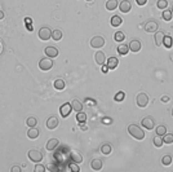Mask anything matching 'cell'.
Instances as JSON below:
<instances>
[{"label":"cell","mask_w":173,"mask_h":172,"mask_svg":"<svg viewBox=\"0 0 173 172\" xmlns=\"http://www.w3.org/2000/svg\"><path fill=\"white\" fill-rule=\"evenodd\" d=\"M128 133L132 137L138 140V141H141V140L145 138V131L139 126H137V124H129L128 126Z\"/></svg>","instance_id":"obj_1"},{"label":"cell","mask_w":173,"mask_h":172,"mask_svg":"<svg viewBox=\"0 0 173 172\" xmlns=\"http://www.w3.org/2000/svg\"><path fill=\"white\" fill-rule=\"evenodd\" d=\"M27 157H29V159L31 160V162H34V163H40L43 160V154H41L40 150H37V149L29 150Z\"/></svg>","instance_id":"obj_2"},{"label":"cell","mask_w":173,"mask_h":172,"mask_svg":"<svg viewBox=\"0 0 173 172\" xmlns=\"http://www.w3.org/2000/svg\"><path fill=\"white\" fill-rule=\"evenodd\" d=\"M136 104H137V106H139V107H146L149 105V96L146 95V93H138L137 96H136Z\"/></svg>","instance_id":"obj_3"},{"label":"cell","mask_w":173,"mask_h":172,"mask_svg":"<svg viewBox=\"0 0 173 172\" xmlns=\"http://www.w3.org/2000/svg\"><path fill=\"white\" fill-rule=\"evenodd\" d=\"M105 45V39L100 35H96L90 39V47L92 48H96V49H98V48H102Z\"/></svg>","instance_id":"obj_4"},{"label":"cell","mask_w":173,"mask_h":172,"mask_svg":"<svg viewBox=\"0 0 173 172\" xmlns=\"http://www.w3.org/2000/svg\"><path fill=\"white\" fill-rule=\"evenodd\" d=\"M53 67V61L52 58H41L39 61V69L43 70V71H48V70H51Z\"/></svg>","instance_id":"obj_5"},{"label":"cell","mask_w":173,"mask_h":172,"mask_svg":"<svg viewBox=\"0 0 173 172\" xmlns=\"http://www.w3.org/2000/svg\"><path fill=\"white\" fill-rule=\"evenodd\" d=\"M158 29H159V25L154 20H149L147 22L145 23V31L146 33H156Z\"/></svg>","instance_id":"obj_6"},{"label":"cell","mask_w":173,"mask_h":172,"mask_svg":"<svg viewBox=\"0 0 173 172\" xmlns=\"http://www.w3.org/2000/svg\"><path fill=\"white\" fill-rule=\"evenodd\" d=\"M39 38L41 40H49L52 38V30L49 27H47V26H44V27H41L39 30Z\"/></svg>","instance_id":"obj_7"},{"label":"cell","mask_w":173,"mask_h":172,"mask_svg":"<svg viewBox=\"0 0 173 172\" xmlns=\"http://www.w3.org/2000/svg\"><path fill=\"white\" fill-rule=\"evenodd\" d=\"M142 127H145L146 130H154L155 127V120L153 116H145L142 119Z\"/></svg>","instance_id":"obj_8"},{"label":"cell","mask_w":173,"mask_h":172,"mask_svg":"<svg viewBox=\"0 0 173 172\" xmlns=\"http://www.w3.org/2000/svg\"><path fill=\"white\" fill-rule=\"evenodd\" d=\"M58 124H59V120H58V118L57 116H51L49 119L47 120V123H45V126H47V128L48 130H56V128L58 127Z\"/></svg>","instance_id":"obj_9"},{"label":"cell","mask_w":173,"mask_h":172,"mask_svg":"<svg viewBox=\"0 0 173 172\" xmlns=\"http://www.w3.org/2000/svg\"><path fill=\"white\" fill-rule=\"evenodd\" d=\"M71 111H72V107H71V104H69V102L63 104L61 107H59V113H61V115L63 118H67Z\"/></svg>","instance_id":"obj_10"},{"label":"cell","mask_w":173,"mask_h":172,"mask_svg":"<svg viewBox=\"0 0 173 172\" xmlns=\"http://www.w3.org/2000/svg\"><path fill=\"white\" fill-rule=\"evenodd\" d=\"M44 53H45L47 57H49V58H56V57L58 56V49H57L56 47L49 45V47H47L45 49H44Z\"/></svg>","instance_id":"obj_11"},{"label":"cell","mask_w":173,"mask_h":172,"mask_svg":"<svg viewBox=\"0 0 173 172\" xmlns=\"http://www.w3.org/2000/svg\"><path fill=\"white\" fill-rule=\"evenodd\" d=\"M129 51L131 52H134V53H137L141 51V41L137 40V39H133L131 40V43H129Z\"/></svg>","instance_id":"obj_12"},{"label":"cell","mask_w":173,"mask_h":172,"mask_svg":"<svg viewBox=\"0 0 173 172\" xmlns=\"http://www.w3.org/2000/svg\"><path fill=\"white\" fill-rule=\"evenodd\" d=\"M94 61H96L97 65H105V62H106L105 53L101 52V51H97L96 55H94Z\"/></svg>","instance_id":"obj_13"},{"label":"cell","mask_w":173,"mask_h":172,"mask_svg":"<svg viewBox=\"0 0 173 172\" xmlns=\"http://www.w3.org/2000/svg\"><path fill=\"white\" fill-rule=\"evenodd\" d=\"M119 9H120V12H123V13L131 12V9H132L131 2H129V0H123V2L119 4Z\"/></svg>","instance_id":"obj_14"},{"label":"cell","mask_w":173,"mask_h":172,"mask_svg":"<svg viewBox=\"0 0 173 172\" xmlns=\"http://www.w3.org/2000/svg\"><path fill=\"white\" fill-rule=\"evenodd\" d=\"M59 145V140L58 138H49L48 140V142H47V145H45V148H47V150H49V152H52V150H56V148Z\"/></svg>","instance_id":"obj_15"},{"label":"cell","mask_w":173,"mask_h":172,"mask_svg":"<svg viewBox=\"0 0 173 172\" xmlns=\"http://www.w3.org/2000/svg\"><path fill=\"white\" fill-rule=\"evenodd\" d=\"M164 36L165 34L163 33V31H156L155 35H154V40H155V44L156 47H160V45H163V40H164Z\"/></svg>","instance_id":"obj_16"},{"label":"cell","mask_w":173,"mask_h":172,"mask_svg":"<svg viewBox=\"0 0 173 172\" xmlns=\"http://www.w3.org/2000/svg\"><path fill=\"white\" fill-rule=\"evenodd\" d=\"M119 65V60L116 57H110L107 58V67H109V70H114L116 69Z\"/></svg>","instance_id":"obj_17"},{"label":"cell","mask_w":173,"mask_h":172,"mask_svg":"<svg viewBox=\"0 0 173 172\" xmlns=\"http://www.w3.org/2000/svg\"><path fill=\"white\" fill-rule=\"evenodd\" d=\"M27 137L31 140H35L39 137V130L36 127H30V130L27 131Z\"/></svg>","instance_id":"obj_18"},{"label":"cell","mask_w":173,"mask_h":172,"mask_svg":"<svg viewBox=\"0 0 173 172\" xmlns=\"http://www.w3.org/2000/svg\"><path fill=\"white\" fill-rule=\"evenodd\" d=\"M71 107H72V110L75 111V113H79V111H82L83 110V104L80 102L79 100H72L71 101Z\"/></svg>","instance_id":"obj_19"},{"label":"cell","mask_w":173,"mask_h":172,"mask_svg":"<svg viewBox=\"0 0 173 172\" xmlns=\"http://www.w3.org/2000/svg\"><path fill=\"white\" fill-rule=\"evenodd\" d=\"M90 167H92V170H94V171H100V170H102V160L101 159H93L90 162Z\"/></svg>","instance_id":"obj_20"},{"label":"cell","mask_w":173,"mask_h":172,"mask_svg":"<svg viewBox=\"0 0 173 172\" xmlns=\"http://www.w3.org/2000/svg\"><path fill=\"white\" fill-rule=\"evenodd\" d=\"M53 85H55V88L57 91H63L65 87H66V83H65L63 79H56L55 83H53Z\"/></svg>","instance_id":"obj_21"},{"label":"cell","mask_w":173,"mask_h":172,"mask_svg":"<svg viewBox=\"0 0 173 172\" xmlns=\"http://www.w3.org/2000/svg\"><path fill=\"white\" fill-rule=\"evenodd\" d=\"M122 22H123V20H122L120 16H112L111 17V26L112 27H119V26L122 25Z\"/></svg>","instance_id":"obj_22"},{"label":"cell","mask_w":173,"mask_h":172,"mask_svg":"<svg viewBox=\"0 0 173 172\" xmlns=\"http://www.w3.org/2000/svg\"><path fill=\"white\" fill-rule=\"evenodd\" d=\"M71 159H72V162L78 163V164L83 162V157L79 152H71Z\"/></svg>","instance_id":"obj_23"},{"label":"cell","mask_w":173,"mask_h":172,"mask_svg":"<svg viewBox=\"0 0 173 172\" xmlns=\"http://www.w3.org/2000/svg\"><path fill=\"white\" fill-rule=\"evenodd\" d=\"M111 150H112V148H111V145L110 144H104L101 146V153L104 154V155H109V154H111Z\"/></svg>","instance_id":"obj_24"},{"label":"cell","mask_w":173,"mask_h":172,"mask_svg":"<svg viewBox=\"0 0 173 172\" xmlns=\"http://www.w3.org/2000/svg\"><path fill=\"white\" fill-rule=\"evenodd\" d=\"M172 16H173L172 10H169V9H164V10H163V14H161V17H163V20H164V21H167V22H169V21L173 18Z\"/></svg>","instance_id":"obj_25"},{"label":"cell","mask_w":173,"mask_h":172,"mask_svg":"<svg viewBox=\"0 0 173 172\" xmlns=\"http://www.w3.org/2000/svg\"><path fill=\"white\" fill-rule=\"evenodd\" d=\"M118 52H119V55L125 56V55H128V52H129V47H128L127 44L119 45V47H118Z\"/></svg>","instance_id":"obj_26"},{"label":"cell","mask_w":173,"mask_h":172,"mask_svg":"<svg viewBox=\"0 0 173 172\" xmlns=\"http://www.w3.org/2000/svg\"><path fill=\"white\" fill-rule=\"evenodd\" d=\"M118 8V2L116 0H107L106 3V9L107 10H114Z\"/></svg>","instance_id":"obj_27"},{"label":"cell","mask_w":173,"mask_h":172,"mask_svg":"<svg viewBox=\"0 0 173 172\" xmlns=\"http://www.w3.org/2000/svg\"><path fill=\"white\" fill-rule=\"evenodd\" d=\"M52 39L53 40H61L62 39V31L61 30H55V31H52Z\"/></svg>","instance_id":"obj_28"},{"label":"cell","mask_w":173,"mask_h":172,"mask_svg":"<svg viewBox=\"0 0 173 172\" xmlns=\"http://www.w3.org/2000/svg\"><path fill=\"white\" fill-rule=\"evenodd\" d=\"M154 145L156 148H161L163 146V144H164V141H163V138H161V136H159V135H156L155 137H154Z\"/></svg>","instance_id":"obj_29"},{"label":"cell","mask_w":173,"mask_h":172,"mask_svg":"<svg viewBox=\"0 0 173 172\" xmlns=\"http://www.w3.org/2000/svg\"><path fill=\"white\" fill-rule=\"evenodd\" d=\"M26 124H27V127H36V124H37V118H35V116L27 118V120H26Z\"/></svg>","instance_id":"obj_30"},{"label":"cell","mask_w":173,"mask_h":172,"mask_svg":"<svg viewBox=\"0 0 173 172\" xmlns=\"http://www.w3.org/2000/svg\"><path fill=\"white\" fill-rule=\"evenodd\" d=\"M76 120L79 123H85L86 122V114H85V113H83V111L76 113Z\"/></svg>","instance_id":"obj_31"},{"label":"cell","mask_w":173,"mask_h":172,"mask_svg":"<svg viewBox=\"0 0 173 172\" xmlns=\"http://www.w3.org/2000/svg\"><path fill=\"white\" fill-rule=\"evenodd\" d=\"M163 141L164 144H168V145L173 144V133H165L163 136Z\"/></svg>","instance_id":"obj_32"},{"label":"cell","mask_w":173,"mask_h":172,"mask_svg":"<svg viewBox=\"0 0 173 172\" xmlns=\"http://www.w3.org/2000/svg\"><path fill=\"white\" fill-rule=\"evenodd\" d=\"M124 39H125V35H124V33L123 31H118V33H115V35H114V40L115 41H123Z\"/></svg>","instance_id":"obj_33"},{"label":"cell","mask_w":173,"mask_h":172,"mask_svg":"<svg viewBox=\"0 0 173 172\" xmlns=\"http://www.w3.org/2000/svg\"><path fill=\"white\" fill-rule=\"evenodd\" d=\"M156 7H158V9H167V7H168V2L167 0H158L156 2Z\"/></svg>","instance_id":"obj_34"},{"label":"cell","mask_w":173,"mask_h":172,"mask_svg":"<svg viewBox=\"0 0 173 172\" xmlns=\"http://www.w3.org/2000/svg\"><path fill=\"white\" fill-rule=\"evenodd\" d=\"M172 43H173V40H172V36H169V35H165V36H164V40H163V44H164V47H165V48H171V47H172Z\"/></svg>","instance_id":"obj_35"},{"label":"cell","mask_w":173,"mask_h":172,"mask_svg":"<svg viewBox=\"0 0 173 172\" xmlns=\"http://www.w3.org/2000/svg\"><path fill=\"white\" fill-rule=\"evenodd\" d=\"M165 133H167V127L165 126H158V127H156V135H159V136L163 137Z\"/></svg>","instance_id":"obj_36"},{"label":"cell","mask_w":173,"mask_h":172,"mask_svg":"<svg viewBox=\"0 0 173 172\" xmlns=\"http://www.w3.org/2000/svg\"><path fill=\"white\" fill-rule=\"evenodd\" d=\"M161 163H163V166H171L172 164V157L169 154L164 155V157L161 158Z\"/></svg>","instance_id":"obj_37"},{"label":"cell","mask_w":173,"mask_h":172,"mask_svg":"<svg viewBox=\"0 0 173 172\" xmlns=\"http://www.w3.org/2000/svg\"><path fill=\"white\" fill-rule=\"evenodd\" d=\"M124 99H125V93H124L123 91L118 92V93L115 95V97H114V100L116 101V102H122V101H124Z\"/></svg>","instance_id":"obj_38"},{"label":"cell","mask_w":173,"mask_h":172,"mask_svg":"<svg viewBox=\"0 0 173 172\" xmlns=\"http://www.w3.org/2000/svg\"><path fill=\"white\" fill-rule=\"evenodd\" d=\"M69 168H70V171H72V172H79L80 171V167L78 166V163H70L69 164Z\"/></svg>","instance_id":"obj_39"},{"label":"cell","mask_w":173,"mask_h":172,"mask_svg":"<svg viewBox=\"0 0 173 172\" xmlns=\"http://www.w3.org/2000/svg\"><path fill=\"white\" fill-rule=\"evenodd\" d=\"M102 123L106 124V126H110V124H112V119L110 116H104L102 118Z\"/></svg>","instance_id":"obj_40"},{"label":"cell","mask_w":173,"mask_h":172,"mask_svg":"<svg viewBox=\"0 0 173 172\" xmlns=\"http://www.w3.org/2000/svg\"><path fill=\"white\" fill-rule=\"evenodd\" d=\"M34 171H35V172H44V171H45V166H43V164H39V163H37V164L35 166Z\"/></svg>","instance_id":"obj_41"},{"label":"cell","mask_w":173,"mask_h":172,"mask_svg":"<svg viewBox=\"0 0 173 172\" xmlns=\"http://www.w3.org/2000/svg\"><path fill=\"white\" fill-rule=\"evenodd\" d=\"M79 128H80L82 131H88V127H86L84 123H79Z\"/></svg>","instance_id":"obj_42"},{"label":"cell","mask_w":173,"mask_h":172,"mask_svg":"<svg viewBox=\"0 0 173 172\" xmlns=\"http://www.w3.org/2000/svg\"><path fill=\"white\" fill-rule=\"evenodd\" d=\"M85 104H88V105H96V101H93L92 99H85Z\"/></svg>","instance_id":"obj_43"},{"label":"cell","mask_w":173,"mask_h":172,"mask_svg":"<svg viewBox=\"0 0 173 172\" xmlns=\"http://www.w3.org/2000/svg\"><path fill=\"white\" fill-rule=\"evenodd\" d=\"M10 171L12 172H21V167H18V166H13V167L10 168Z\"/></svg>","instance_id":"obj_44"},{"label":"cell","mask_w":173,"mask_h":172,"mask_svg":"<svg viewBox=\"0 0 173 172\" xmlns=\"http://www.w3.org/2000/svg\"><path fill=\"white\" fill-rule=\"evenodd\" d=\"M136 3H137L138 5H141V7H142V5H145L146 3H147V0H136Z\"/></svg>","instance_id":"obj_45"},{"label":"cell","mask_w":173,"mask_h":172,"mask_svg":"<svg viewBox=\"0 0 173 172\" xmlns=\"http://www.w3.org/2000/svg\"><path fill=\"white\" fill-rule=\"evenodd\" d=\"M168 101H169L168 96H163V97H161V102H168Z\"/></svg>","instance_id":"obj_46"},{"label":"cell","mask_w":173,"mask_h":172,"mask_svg":"<svg viewBox=\"0 0 173 172\" xmlns=\"http://www.w3.org/2000/svg\"><path fill=\"white\" fill-rule=\"evenodd\" d=\"M109 71V67H107V65H102V73H107Z\"/></svg>","instance_id":"obj_47"},{"label":"cell","mask_w":173,"mask_h":172,"mask_svg":"<svg viewBox=\"0 0 173 172\" xmlns=\"http://www.w3.org/2000/svg\"><path fill=\"white\" fill-rule=\"evenodd\" d=\"M5 17V14H4V12H3V10H0V20H3Z\"/></svg>","instance_id":"obj_48"},{"label":"cell","mask_w":173,"mask_h":172,"mask_svg":"<svg viewBox=\"0 0 173 172\" xmlns=\"http://www.w3.org/2000/svg\"><path fill=\"white\" fill-rule=\"evenodd\" d=\"M2 51H3V45H2V41H0V53H2Z\"/></svg>","instance_id":"obj_49"},{"label":"cell","mask_w":173,"mask_h":172,"mask_svg":"<svg viewBox=\"0 0 173 172\" xmlns=\"http://www.w3.org/2000/svg\"><path fill=\"white\" fill-rule=\"evenodd\" d=\"M171 114H172V116H173V109H172V111H171Z\"/></svg>","instance_id":"obj_50"},{"label":"cell","mask_w":173,"mask_h":172,"mask_svg":"<svg viewBox=\"0 0 173 172\" xmlns=\"http://www.w3.org/2000/svg\"><path fill=\"white\" fill-rule=\"evenodd\" d=\"M85 2H93V0H85Z\"/></svg>","instance_id":"obj_51"},{"label":"cell","mask_w":173,"mask_h":172,"mask_svg":"<svg viewBox=\"0 0 173 172\" xmlns=\"http://www.w3.org/2000/svg\"><path fill=\"white\" fill-rule=\"evenodd\" d=\"M172 13H173V7H172Z\"/></svg>","instance_id":"obj_52"}]
</instances>
